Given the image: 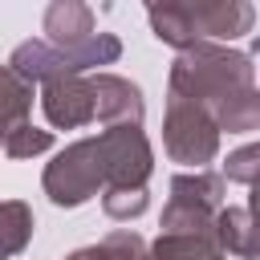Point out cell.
Returning <instances> with one entry per match:
<instances>
[{"instance_id":"cell-15","label":"cell","mask_w":260,"mask_h":260,"mask_svg":"<svg viewBox=\"0 0 260 260\" xmlns=\"http://www.w3.org/2000/svg\"><path fill=\"white\" fill-rule=\"evenodd\" d=\"M146 207H150L146 187H110V191H102V211H106L110 219H118V223L138 219Z\"/></svg>"},{"instance_id":"cell-4","label":"cell","mask_w":260,"mask_h":260,"mask_svg":"<svg viewBox=\"0 0 260 260\" xmlns=\"http://www.w3.org/2000/svg\"><path fill=\"white\" fill-rule=\"evenodd\" d=\"M118 57H122V41L114 32H93L89 41H81L73 49H53L45 41H24V45L12 49L8 69L20 73L32 85L37 81L49 85V81H65V77H85L89 69L98 73V65H114Z\"/></svg>"},{"instance_id":"cell-12","label":"cell","mask_w":260,"mask_h":260,"mask_svg":"<svg viewBox=\"0 0 260 260\" xmlns=\"http://www.w3.org/2000/svg\"><path fill=\"white\" fill-rule=\"evenodd\" d=\"M32 207L24 199H0V260H12L32 240Z\"/></svg>"},{"instance_id":"cell-13","label":"cell","mask_w":260,"mask_h":260,"mask_svg":"<svg viewBox=\"0 0 260 260\" xmlns=\"http://www.w3.org/2000/svg\"><path fill=\"white\" fill-rule=\"evenodd\" d=\"M65 260H146V240L130 228H114L110 236H102L89 248L69 252Z\"/></svg>"},{"instance_id":"cell-10","label":"cell","mask_w":260,"mask_h":260,"mask_svg":"<svg viewBox=\"0 0 260 260\" xmlns=\"http://www.w3.org/2000/svg\"><path fill=\"white\" fill-rule=\"evenodd\" d=\"M215 248H219V256H240V260L256 256V228H252L248 207H219L215 211Z\"/></svg>"},{"instance_id":"cell-1","label":"cell","mask_w":260,"mask_h":260,"mask_svg":"<svg viewBox=\"0 0 260 260\" xmlns=\"http://www.w3.org/2000/svg\"><path fill=\"white\" fill-rule=\"evenodd\" d=\"M154 175V150L142 126H106L77 138L45 167L41 187L57 207H81L110 187H146Z\"/></svg>"},{"instance_id":"cell-6","label":"cell","mask_w":260,"mask_h":260,"mask_svg":"<svg viewBox=\"0 0 260 260\" xmlns=\"http://www.w3.org/2000/svg\"><path fill=\"white\" fill-rule=\"evenodd\" d=\"M162 146L171 154V162H183L191 171H207V162L219 150V130L207 118V110H199L195 102H183L175 93H167V114H162Z\"/></svg>"},{"instance_id":"cell-9","label":"cell","mask_w":260,"mask_h":260,"mask_svg":"<svg viewBox=\"0 0 260 260\" xmlns=\"http://www.w3.org/2000/svg\"><path fill=\"white\" fill-rule=\"evenodd\" d=\"M93 28V8L81 0H53L45 8V45L53 49H73L81 41H89Z\"/></svg>"},{"instance_id":"cell-2","label":"cell","mask_w":260,"mask_h":260,"mask_svg":"<svg viewBox=\"0 0 260 260\" xmlns=\"http://www.w3.org/2000/svg\"><path fill=\"white\" fill-rule=\"evenodd\" d=\"M150 32L171 49L195 45H228L256 24V8L248 0H162L146 8Z\"/></svg>"},{"instance_id":"cell-5","label":"cell","mask_w":260,"mask_h":260,"mask_svg":"<svg viewBox=\"0 0 260 260\" xmlns=\"http://www.w3.org/2000/svg\"><path fill=\"white\" fill-rule=\"evenodd\" d=\"M223 207V179L215 171H179L162 207V232L215 240V211Z\"/></svg>"},{"instance_id":"cell-7","label":"cell","mask_w":260,"mask_h":260,"mask_svg":"<svg viewBox=\"0 0 260 260\" xmlns=\"http://www.w3.org/2000/svg\"><path fill=\"white\" fill-rule=\"evenodd\" d=\"M89 93H93V122L102 126H142L146 102L142 89L130 77L118 73H89Z\"/></svg>"},{"instance_id":"cell-18","label":"cell","mask_w":260,"mask_h":260,"mask_svg":"<svg viewBox=\"0 0 260 260\" xmlns=\"http://www.w3.org/2000/svg\"><path fill=\"white\" fill-rule=\"evenodd\" d=\"M219 260H228V256H219Z\"/></svg>"},{"instance_id":"cell-17","label":"cell","mask_w":260,"mask_h":260,"mask_svg":"<svg viewBox=\"0 0 260 260\" xmlns=\"http://www.w3.org/2000/svg\"><path fill=\"white\" fill-rule=\"evenodd\" d=\"M256 171H260V146H240V150H232V154H228V162H223V175H219V179L252 187V183H256Z\"/></svg>"},{"instance_id":"cell-3","label":"cell","mask_w":260,"mask_h":260,"mask_svg":"<svg viewBox=\"0 0 260 260\" xmlns=\"http://www.w3.org/2000/svg\"><path fill=\"white\" fill-rule=\"evenodd\" d=\"M167 85H171L175 98L195 102L211 118L228 98H236L244 89H256V65L240 49H228V45H195V49H183L175 57Z\"/></svg>"},{"instance_id":"cell-11","label":"cell","mask_w":260,"mask_h":260,"mask_svg":"<svg viewBox=\"0 0 260 260\" xmlns=\"http://www.w3.org/2000/svg\"><path fill=\"white\" fill-rule=\"evenodd\" d=\"M32 98H37V85L24 81L20 73H12L8 65H0V146H4V138H8L20 122H28Z\"/></svg>"},{"instance_id":"cell-16","label":"cell","mask_w":260,"mask_h":260,"mask_svg":"<svg viewBox=\"0 0 260 260\" xmlns=\"http://www.w3.org/2000/svg\"><path fill=\"white\" fill-rule=\"evenodd\" d=\"M53 146V130H41V126H32V122H20L8 138H4V154L8 158H37V154H45Z\"/></svg>"},{"instance_id":"cell-14","label":"cell","mask_w":260,"mask_h":260,"mask_svg":"<svg viewBox=\"0 0 260 260\" xmlns=\"http://www.w3.org/2000/svg\"><path fill=\"white\" fill-rule=\"evenodd\" d=\"M146 260H219V248L215 240H203V236L158 232V240L146 244Z\"/></svg>"},{"instance_id":"cell-8","label":"cell","mask_w":260,"mask_h":260,"mask_svg":"<svg viewBox=\"0 0 260 260\" xmlns=\"http://www.w3.org/2000/svg\"><path fill=\"white\" fill-rule=\"evenodd\" d=\"M41 110L49 118V126L57 130H81L93 122V93H89V77H65V81H49L41 89Z\"/></svg>"}]
</instances>
